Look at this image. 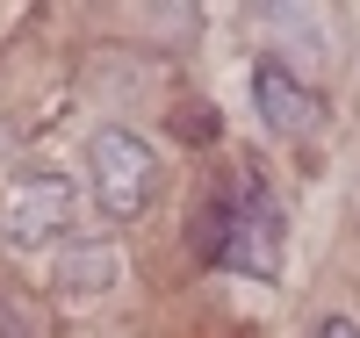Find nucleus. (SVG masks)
<instances>
[{"instance_id": "obj_1", "label": "nucleus", "mask_w": 360, "mask_h": 338, "mask_svg": "<svg viewBox=\"0 0 360 338\" xmlns=\"http://www.w3.org/2000/svg\"><path fill=\"white\" fill-rule=\"evenodd\" d=\"M86 173H94L101 216H115V223L144 216V202H152V188H159V159H152V144H144L137 130H94L86 137Z\"/></svg>"}, {"instance_id": "obj_2", "label": "nucleus", "mask_w": 360, "mask_h": 338, "mask_svg": "<svg viewBox=\"0 0 360 338\" xmlns=\"http://www.w3.org/2000/svg\"><path fill=\"white\" fill-rule=\"evenodd\" d=\"M72 230V180L65 173H22L0 195V238L37 252V245H58Z\"/></svg>"}, {"instance_id": "obj_3", "label": "nucleus", "mask_w": 360, "mask_h": 338, "mask_svg": "<svg viewBox=\"0 0 360 338\" xmlns=\"http://www.w3.org/2000/svg\"><path fill=\"white\" fill-rule=\"evenodd\" d=\"M217 259L238 266V273H274L281 266V216H274V195H245L224 209L217 223Z\"/></svg>"}, {"instance_id": "obj_4", "label": "nucleus", "mask_w": 360, "mask_h": 338, "mask_svg": "<svg viewBox=\"0 0 360 338\" xmlns=\"http://www.w3.org/2000/svg\"><path fill=\"white\" fill-rule=\"evenodd\" d=\"M252 101L266 115V130H281V137H317L324 130V94L303 72H288L281 58H259L252 65Z\"/></svg>"}, {"instance_id": "obj_5", "label": "nucleus", "mask_w": 360, "mask_h": 338, "mask_svg": "<svg viewBox=\"0 0 360 338\" xmlns=\"http://www.w3.org/2000/svg\"><path fill=\"white\" fill-rule=\"evenodd\" d=\"M115 245L108 238H72L65 245V259H58V288L65 295H101V288H115Z\"/></svg>"}, {"instance_id": "obj_6", "label": "nucleus", "mask_w": 360, "mask_h": 338, "mask_svg": "<svg viewBox=\"0 0 360 338\" xmlns=\"http://www.w3.org/2000/svg\"><path fill=\"white\" fill-rule=\"evenodd\" d=\"M0 338H29V324H22V310H15L8 295H0Z\"/></svg>"}, {"instance_id": "obj_7", "label": "nucleus", "mask_w": 360, "mask_h": 338, "mask_svg": "<svg viewBox=\"0 0 360 338\" xmlns=\"http://www.w3.org/2000/svg\"><path fill=\"white\" fill-rule=\"evenodd\" d=\"M317 338H360V324H353V317H324Z\"/></svg>"}, {"instance_id": "obj_8", "label": "nucleus", "mask_w": 360, "mask_h": 338, "mask_svg": "<svg viewBox=\"0 0 360 338\" xmlns=\"http://www.w3.org/2000/svg\"><path fill=\"white\" fill-rule=\"evenodd\" d=\"M0 151H8V137H0Z\"/></svg>"}]
</instances>
